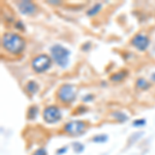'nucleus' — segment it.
Wrapping results in <instances>:
<instances>
[{"mask_svg": "<svg viewBox=\"0 0 155 155\" xmlns=\"http://www.w3.org/2000/svg\"><path fill=\"white\" fill-rule=\"evenodd\" d=\"M145 124H146V120L144 119H139L134 121V126H143Z\"/></svg>", "mask_w": 155, "mask_h": 155, "instance_id": "obj_17", "label": "nucleus"}, {"mask_svg": "<svg viewBox=\"0 0 155 155\" xmlns=\"http://www.w3.org/2000/svg\"><path fill=\"white\" fill-rule=\"evenodd\" d=\"M149 38L147 35L142 33H139L137 35L134 36V38L131 39V44L134 48H137L140 51H145L149 46Z\"/></svg>", "mask_w": 155, "mask_h": 155, "instance_id": "obj_7", "label": "nucleus"}, {"mask_svg": "<svg viewBox=\"0 0 155 155\" xmlns=\"http://www.w3.org/2000/svg\"><path fill=\"white\" fill-rule=\"evenodd\" d=\"M52 64V59L50 58L48 55L41 54L36 56L35 58L32 60V68L36 72H44L48 71Z\"/></svg>", "mask_w": 155, "mask_h": 155, "instance_id": "obj_4", "label": "nucleus"}, {"mask_svg": "<svg viewBox=\"0 0 155 155\" xmlns=\"http://www.w3.org/2000/svg\"><path fill=\"white\" fill-rule=\"evenodd\" d=\"M107 136H106V134H99V136L93 137V141L95 143H104V142H107Z\"/></svg>", "mask_w": 155, "mask_h": 155, "instance_id": "obj_14", "label": "nucleus"}, {"mask_svg": "<svg viewBox=\"0 0 155 155\" xmlns=\"http://www.w3.org/2000/svg\"><path fill=\"white\" fill-rule=\"evenodd\" d=\"M74 150L76 152H82L84 150V146L82 144H79V143H74Z\"/></svg>", "mask_w": 155, "mask_h": 155, "instance_id": "obj_16", "label": "nucleus"}, {"mask_svg": "<svg viewBox=\"0 0 155 155\" xmlns=\"http://www.w3.org/2000/svg\"><path fill=\"white\" fill-rule=\"evenodd\" d=\"M51 55L54 61L59 66L65 67L68 64V57L71 55V52L61 45H54L53 47H51Z\"/></svg>", "mask_w": 155, "mask_h": 155, "instance_id": "obj_2", "label": "nucleus"}, {"mask_svg": "<svg viewBox=\"0 0 155 155\" xmlns=\"http://www.w3.org/2000/svg\"><path fill=\"white\" fill-rule=\"evenodd\" d=\"M152 80H154V81H155V74H152Z\"/></svg>", "mask_w": 155, "mask_h": 155, "instance_id": "obj_21", "label": "nucleus"}, {"mask_svg": "<svg viewBox=\"0 0 155 155\" xmlns=\"http://www.w3.org/2000/svg\"><path fill=\"white\" fill-rule=\"evenodd\" d=\"M37 112H38V110L36 109V107H30L29 111H28V118H30V119L35 118V116H36Z\"/></svg>", "mask_w": 155, "mask_h": 155, "instance_id": "obj_15", "label": "nucleus"}, {"mask_svg": "<svg viewBox=\"0 0 155 155\" xmlns=\"http://www.w3.org/2000/svg\"><path fill=\"white\" fill-rule=\"evenodd\" d=\"M49 3H51V4H60V2H57V1H52V0H50Z\"/></svg>", "mask_w": 155, "mask_h": 155, "instance_id": "obj_20", "label": "nucleus"}, {"mask_svg": "<svg viewBox=\"0 0 155 155\" xmlns=\"http://www.w3.org/2000/svg\"><path fill=\"white\" fill-rule=\"evenodd\" d=\"M16 27L18 29H21V30H24V26H23V23H22V22H18V23L16 24Z\"/></svg>", "mask_w": 155, "mask_h": 155, "instance_id": "obj_19", "label": "nucleus"}, {"mask_svg": "<svg viewBox=\"0 0 155 155\" xmlns=\"http://www.w3.org/2000/svg\"><path fill=\"white\" fill-rule=\"evenodd\" d=\"M85 128H86V124L81 120H74L66 123L64 126V130L71 136H79L85 130Z\"/></svg>", "mask_w": 155, "mask_h": 155, "instance_id": "obj_6", "label": "nucleus"}, {"mask_svg": "<svg viewBox=\"0 0 155 155\" xmlns=\"http://www.w3.org/2000/svg\"><path fill=\"white\" fill-rule=\"evenodd\" d=\"M2 46L7 52L15 55L21 54L25 48L23 37L16 33H5L2 37Z\"/></svg>", "mask_w": 155, "mask_h": 155, "instance_id": "obj_1", "label": "nucleus"}, {"mask_svg": "<svg viewBox=\"0 0 155 155\" xmlns=\"http://www.w3.org/2000/svg\"><path fill=\"white\" fill-rule=\"evenodd\" d=\"M127 72L126 71H120V72H117V74H114L113 76L111 77V80L112 81H115V82H118V81H121L123 80L124 78L126 77Z\"/></svg>", "mask_w": 155, "mask_h": 155, "instance_id": "obj_12", "label": "nucleus"}, {"mask_svg": "<svg viewBox=\"0 0 155 155\" xmlns=\"http://www.w3.org/2000/svg\"><path fill=\"white\" fill-rule=\"evenodd\" d=\"M18 7H19V11L21 12L22 14L29 15V16L33 15L34 12L37 11V7H36L35 4H34L33 2H31V1H27V0L19 2Z\"/></svg>", "mask_w": 155, "mask_h": 155, "instance_id": "obj_8", "label": "nucleus"}, {"mask_svg": "<svg viewBox=\"0 0 155 155\" xmlns=\"http://www.w3.org/2000/svg\"><path fill=\"white\" fill-rule=\"evenodd\" d=\"M42 117H44V120L47 123H57L61 119V112L57 107H48L45 109L44 113H42Z\"/></svg>", "mask_w": 155, "mask_h": 155, "instance_id": "obj_5", "label": "nucleus"}, {"mask_svg": "<svg viewBox=\"0 0 155 155\" xmlns=\"http://www.w3.org/2000/svg\"><path fill=\"white\" fill-rule=\"evenodd\" d=\"M137 88H140V89H142V90H146V89H148L150 87V84L145 79L141 78V79H139L137 81Z\"/></svg>", "mask_w": 155, "mask_h": 155, "instance_id": "obj_10", "label": "nucleus"}, {"mask_svg": "<svg viewBox=\"0 0 155 155\" xmlns=\"http://www.w3.org/2000/svg\"><path fill=\"white\" fill-rule=\"evenodd\" d=\"M57 96L62 102L65 104H69L72 102L76 98V90L74 87L71 84H64L59 88L58 92H57Z\"/></svg>", "mask_w": 155, "mask_h": 155, "instance_id": "obj_3", "label": "nucleus"}, {"mask_svg": "<svg viewBox=\"0 0 155 155\" xmlns=\"http://www.w3.org/2000/svg\"><path fill=\"white\" fill-rule=\"evenodd\" d=\"M101 3H96L95 5L92 6L91 8L87 11V15H88V16H90V17H93V16H95V15L99 11H101Z\"/></svg>", "mask_w": 155, "mask_h": 155, "instance_id": "obj_9", "label": "nucleus"}, {"mask_svg": "<svg viewBox=\"0 0 155 155\" xmlns=\"http://www.w3.org/2000/svg\"><path fill=\"white\" fill-rule=\"evenodd\" d=\"M33 155H48V153H47V151L45 149H38L34 152Z\"/></svg>", "mask_w": 155, "mask_h": 155, "instance_id": "obj_18", "label": "nucleus"}, {"mask_svg": "<svg viewBox=\"0 0 155 155\" xmlns=\"http://www.w3.org/2000/svg\"><path fill=\"white\" fill-rule=\"evenodd\" d=\"M26 88H27V90H28V92L34 94V93H36V91L38 90V86H37V84L35 83V82L31 81V82H28Z\"/></svg>", "mask_w": 155, "mask_h": 155, "instance_id": "obj_13", "label": "nucleus"}, {"mask_svg": "<svg viewBox=\"0 0 155 155\" xmlns=\"http://www.w3.org/2000/svg\"><path fill=\"white\" fill-rule=\"evenodd\" d=\"M112 116L120 122H124L127 120V116L122 112H114V113H112Z\"/></svg>", "mask_w": 155, "mask_h": 155, "instance_id": "obj_11", "label": "nucleus"}]
</instances>
